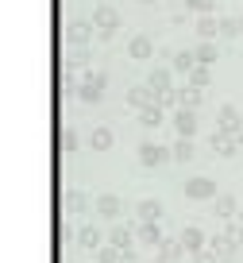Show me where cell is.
Masks as SVG:
<instances>
[{
    "instance_id": "26",
    "label": "cell",
    "mask_w": 243,
    "mask_h": 263,
    "mask_svg": "<svg viewBox=\"0 0 243 263\" xmlns=\"http://www.w3.org/2000/svg\"><path fill=\"white\" fill-rule=\"evenodd\" d=\"M66 201H70V209H85V197H81V194H70Z\"/></svg>"
},
{
    "instance_id": "10",
    "label": "cell",
    "mask_w": 243,
    "mask_h": 263,
    "mask_svg": "<svg viewBox=\"0 0 243 263\" xmlns=\"http://www.w3.org/2000/svg\"><path fill=\"white\" fill-rule=\"evenodd\" d=\"M158 213H162V205L154 201V197H147V201H139V217L143 221H158Z\"/></svg>"
},
{
    "instance_id": "9",
    "label": "cell",
    "mask_w": 243,
    "mask_h": 263,
    "mask_svg": "<svg viewBox=\"0 0 243 263\" xmlns=\"http://www.w3.org/2000/svg\"><path fill=\"white\" fill-rule=\"evenodd\" d=\"M97 24L105 27L108 35H112V31H116V24H120V16H116L112 8H97Z\"/></svg>"
},
{
    "instance_id": "1",
    "label": "cell",
    "mask_w": 243,
    "mask_h": 263,
    "mask_svg": "<svg viewBox=\"0 0 243 263\" xmlns=\"http://www.w3.org/2000/svg\"><path fill=\"white\" fill-rule=\"evenodd\" d=\"M186 197H193V201L216 197V182H212V178H189L186 182Z\"/></svg>"
},
{
    "instance_id": "23",
    "label": "cell",
    "mask_w": 243,
    "mask_h": 263,
    "mask_svg": "<svg viewBox=\"0 0 243 263\" xmlns=\"http://www.w3.org/2000/svg\"><path fill=\"white\" fill-rule=\"evenodd\" d=\"M174 66H178V70H193V54H178Z\"/></svg>"
},
{
    "instance_id": "21",
    "label": "cell",
    "mask_w": 243,
    "mask_h": 263,
    "mask_svg": "<svg viewBox=\"0 0 243 263\" xmlns=\"http://www.w3.org/2000/svg\"><path fill=\"white\" fill-rule=\"evenodd\" d=\"M112 244H116V248H128V244H131V232H128V229H112Z\"/></svg>"
},
{
    "instance_id": "17",
    "label": "cell",
    "mask_w": 243,
    "mask_h": 263,
    "mask_svg": "<svg viewBox=\"0 0 243 263\" xmlns=\"http://www.w3.org/2000/svg\"><path fill=\"white\" fill-rule=\"evenodd\" d=\"M216 213L220 217H232L235 213V197H216Z\"/></svg>"
},
{
    "instance_id": "19",
    "label": "cell",
    "mask_w": 243,
    "mask_h": 263,
    "mask_svg": "<svg viewBox=\"0 0 243 263\" xmlns=\"http://www.w3.org/2000/svg\"><path fill=\"white\" fill-rule=\"evenodd\" d=\"M189 82H193V89H201V85L209 82V70H205V66H197V70H189Z\"/></svg>"
},
{
    "instance_id": "28",
    "label": "cell",
    "mask_w": 243,
    "mask_h": 263,
    "mask_svg": "<svg viewBox=\"0 0 243 263\" xmlns=\"http://www.w3.org/2000/svg\"><path fill=\"white\" fill-rule=\"evenodd\" d=\"M239 35H243V20H239Z\"/></svg>"
},
{
    "instance_id": "24",
    "label": "cell",
    "mask_w": 243,
    "mask_h": 263,
    "mask_svg": "<svg viewBox=\"0 0 243 263\" xmlns=\"http://www.w3.org/2000/svg\"><path fill=\"white\" fill-rule=\"evenodd\" d=\"M186 4H189L193 12H209V8H212V0H186Z\"/></svg>"
},
{
    "instance_id": "16",
    "label": "cell",
    "mask_w": 243,
    "mask_h": 263,
    "mask_svg": "<svg viewBox=\"0 0 243 263\" xmlns=\"http://www.w3.org/2000/svg\"><path fill=\"white\" fill-rule=\"evenodd\" d=\"M139 120H143V124H158V120H162L158 105H143V112H139Z\"/></svg>"
},
{
    "instance_id": "4",
    "label": "cell",
    "mask_w": 243,
    "mask_h": 263,
    "mask_svg": "<svg viewBox=\"0 0 243 263\" xmlns=\"http://www.w3.org/2000/svg\"><path fill=\"white\" fill-rule=\"evenodd\" d=\"M120 197H116V194H105V197H97V213L100 217H120Z\"/></svg>"
},
{
    "instance_id": "20",
    "label": "cell",
    "mask_w": 243,
    "mask_h": 263,
    "mask_svg": "<svg viewBox=\"0 0 243 263\" xmlns=\"http://www.w3.org/2000/svg\"><path fill=\"white\" fill-rule=\"evenodd\" d=\"M81 244H85V248H97L100 244V232L97 229H81Z\"/></svg>"
},
{
    "instance_id": "29",
    "label": "cell",
    "mask_w": 243,
    "mask_h": 263,
    "mask_svg": "<svg viewBox=\"0 0 243 263\" xmlns=\"http://www.w3.org/2000/svg\"><path fill=\"white\" fill-rule=\"evenodd\" d=\"M239 240H243V232H239Z\"/></svg>"
},
{
    "instance_id": "27",
    "label": "cell",
    "mask_w": 243,
    "mask_h": 263,
    "mask_svg": "<svg viewBox=\"0 0 243 263\" xmlns=\"http://www.w3.org/2000/svg\"><path fill=\"white\" fill-rule=\"evenodd\" d=\"M197 263H220L216 252H197Z\"/></svg>"
},
{
    "instance_id": "14",
    "label": "cell",
    "mask_w": 243,
    "mask_h": 263,
    "mask_svg": "<svg viewBox=\"0 0 243 263\" xmlns=\"http://www.w3.org/2000/svg\"><path fill=\"white\" fill-rule=\"evenodd\" d=\"M181 252H186V248H181V240H178V244H162L158 255H162V263H170V259H178Z\"/></svg>"
},
{
    "instance_id": "8",
    "label": "cell",
    "mask_w": 243,
    "mask_h": 263,
    "mask_svg": "<svg viewBox=\"0 0 243 263\" xmlns=\"http://www.w3.org/2000/svg\"><path fill=\"white\" fill-rule=\"evenodd\" d=\"M220 128H224V132H235V128H239V112H235L232 105L220 108Z\"/></svg>"
},
{
    "instance_id": "18",
    "label": "cell",
    "mask_w": 243,
    "mask_h": 263,
    "mask_svg": "<svg viewBox=\"0 0 243 263\" xmlns=\"http://www.w3.org/2000/svg\"><path fill=\"white\" fill-rule=\"evenodd\" d=\"M139 240H143V244H158V229H154V224L147 221L143 229H139Z\"/></svg>"
},
{
    "instance_id": "22",
    "label": "cell",
    "mask_w": 243,
    "mask_h": 263,
    "mask_svg": "<svg viewBox=\"0 0 243 263\" xmlns=\"http://www.w3.org/2000/svg\"><path fill=\"white\" fill-rule=\"evenodd\" d=\"M128 101H131V105H151V93H147V89H131Z\"/></svg>"
},
{
    "instance_id": "25",
    "label": "cell",
    "mask_w": 243,
    "mask_h": 263,
    "mask_svg": "<svg viewBox=\"0 0 243 263\" xmlns=\"http://www.w3.org/2000/svg\"><path fill=\"white\" fill-rule=\"evenodd\" d=\"M85 35H89V27H81V24H77V27H70V39H77V43H81Z\"/></svg>"
},
{
    "instance_id": "7",
    "label": "cell",
    "mask_w": 243,
    "mask_h": 263,
    "mask_svg": "<svg viewBox=\"0 0 243 263\" xmlns=\"http://www.w3.org/2000/svg\"><path fill=\"white\" fill-rule=\"evenodd\" d=\"M89 143H93L97 151H108V147H112V132H108V128H93Z\"/></svg>"
},
{
    "instance_id": "11",
    "label": "cell",
    "mask_w": 243,
    "mask_h": 263,
    "mask_svg": "<svg viewBox=\"0 0 243 263\" xmlns=\"http://www.w3.org/2000/svg\"><path fill=\"white\" fill-rule=\"evenodd\" d=\"M216 31H220V20H212V16H201V24H197V35H201V39H212Z\"/></svg>"
},
{
    "instance_id": "15",
    "label": "cell",
    "mask_w": 243,
    "mask_h": 263,
    "mask_svg": "<svg viewBox=\"0 0 243 263\" xmlns=\"http://www.w3.org/2000/svg\"><path fill=\"white\" fill-rule=\"evenodd\" d=\"M193 58H197V62H201V66H209V62H212V58H216V50H212V47H209V43H201V47H197V50H193Z\"/></svg>"
},
{
    "instance_id": "13",
    "label": "cell",
    "mask_w": 243,
    "mask_h": 263,
    "mask_svg": "<svg viewBox=\"0 0 243 263\" xmlns=\"http://www.w3.org/2000/svg\"><path fill=\"white\" fill-rule=\"evenodd\" d=\"M151 89L166 93V89H170V74H166V70H154V74H151Z\"/></svg>"
},
{
    "instance_id": "12",
    "label": "cell",
    "mask_w": 243,
    "mask_h": 263,
    "mask_svg": "<svg viewBox=\"0 0 243 263\" xmlns=\"http://www.w3.org/2000/svg\"><path fill=\"white\" fill-rule=\"evenodd\" d=\"M174 159H178V163H189V159H193V143H189L186 136L174 143Z\"/></svg>"
},
{
    "instance_id": "5",
    "label": "cell",
    "mask_w": 243,
    "mask_h": 263,
    "mask_svg": "<svg viewBox=\"0 0 243 263\" xmlns=\"http://www.w3.org/2000/svg\"><path fill=\"white\" fill-rule=\"evenodd\" d=\"M201 244H205L201 229H186L181 232V248H186V252H201Z\"/></svg>"
},
{
    "instance_id": "2",
    "label": "cell",
    "mask_w": 243,
    "mask_h": 263,
    "mask_svg": "<svg viewBox=\"0 0 243 263\" xmlns=\"http://www.w3.org/2000/svg\"><path fill=\"white\" fill-rule=\"evenodd\" d=\"M174 128H178V136H186V140H189V136L197 132V116H193V108H181V112L174 116Z\"/></svg>"
},
{
    "instance_id": "3",
    "label": "cell",
    "mask_w": 243,
    "mask_h": 263,
    "mask_svg": "<svg viewBox=\"0 0 243 263\" xmlns=\"http://www.w3.org/2000/svg\"><path fill=\"white\" fill-rule=\"evenodd\" d=\"M162 159H166V151H162L158 143H143V147H139V163L143 166H158Z\"/></svg>"
},
{
    "instance_id": "6",
    "label": "cell",
    "mask_w": 243,
    "mask_h": 263,
    "mask_svg": "<svg viewBox=\"0 0 243 263\" xmlns=\"http://www.w3.org/2000/svg\"><path fill=\"white\" fill-rule=\"evenodd\" d=\"M128 54L131 58H151V39H147V35H135L131 47H128Z\"/></svg>"
}]
</instances>
